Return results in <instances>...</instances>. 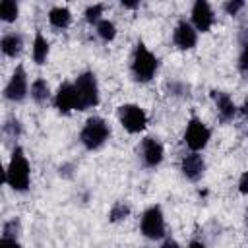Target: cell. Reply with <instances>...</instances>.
Returning a JSON list of instances; mask_svg holds the SVG:
<instances>
[{
    "instance_id": "1",
    "label": "cell",
    "mask_w": 248,
    "mask_h": 248,
    "mask_svg": "<svg viewBox=\"0 0 248 248\" xmlns=\"http://www.w3.org/2000/svg\"><path fill=\"white\" fill-rule=\"evenodd\" d=\"M4 182L16 192H25L29 188L31 169H29V161L23 153V147H19V145H16L12 151L10 163L4 170Z\"/></svg>"
},
{
    "instance_id": "2",
    "label": "cell",
    "mask_w": 248,
    "mask_h": 248,
    "mask_svg": "<svg viewBox=\"0 0 248 248\" xmlns=\"http://www.w3.org/2000/svg\"><path fill=\"white\" fill-rule=\"evenodd\" d=\"M157 68H159V60L157 56L140 41L134 48V54H132V62H130V70H132V76L136 81H141V83H147L155 78L157 74Z\"/></svg>"
},
{
    "instance_id": "3",
    "label": "cell",
    "mask_w": 248,
    "mask_h": 248,
    "mask_svg": "<svg viewBox=\"0 0 248 248\" xmlns=\"http://www.w3.org/2000/svg\"><path fill=\"white\" fill-rule=\"evenodd\" d=\"M108 138H110V126L101 116H89L83 124L81 132H79V141L89 151L103 147Z\"/></svg>"
},
{
    "instance_id": "4",
    "label": "cell",
    "mask_w": 248,
    "mask_h": 248,
    "mask_svg": "<svg viewBox=\"0 0 248 248\" xmlns=\"http://www.w3.org/2000/svg\"><path fill=\"white\" fill-rule=\"evenodd\" d=\"M74 85L79 99V110H87L99 105V83L93 72H81L76 78Z\"/></svg>"
},
{
    "instance_id": "5",
    "label": "cell",
    "mask_w": 248,
    "mask_h": 248,
    "mask_svg": "<svg viewBox=\"0 0 248 248\" xmlns=\"http://www.w3.org/2000/svg\"><path fill=\"white\" fill-rule=\"evenodd\" d=\"M209 140H211V130L205 126L203 120H200L198 116H192L184 130V143L188 145V149L194 153H200L209 143Z\"/></svg>"
},
{
    "instance_id": "6",
    "label": "cell",
    "mask_w": 248,
    "mask_h": 248,
    "mask_svg": "<svg viewBox=\"0 0 248 248\" xmlns=\"http://www.w3.org/2000/svg\"><path fill=\"white\" fill-rule=\"evenodd\" d=\"M140 229H141V234L145 238H149V240L163 238L165 236V215H163V209L159 205H149L141 213Z\"/></svg>"
},
{
    "instance_id": "7",
    "label": "cell",
    "mask_w": 248,
    "mask_h": 248,
    "mask_svg": "<svg viewBox=\"0 0 248 248\" xmlns=\"http://www.w3.org/2000/svg\"><path fill=\"white\" fill-rule=\"evenodd\" d=\"M118 120L122 124V128L130 134H140L147 126L145 110L140 105H134V103H126V105L118 107Z\"/></svg>"
},
{
    "instance_id": "8",
    "label": "cell",
    "mask_w": 248,
    "mask_h": 248,
    "mask_svg": "<svg viewBox=\"0 0 248 248\" xmlns=\"http://www.w3.org/2000/svg\"><path fill=\"white\" fill-rule=\"evenodd\" d=\"M29 95V81H27V72L25 68L19 64L14 74L10 76L6 87H4V97L12 103H21L25 97Z\"/></svg>"
},
{
    "instance_id": "9",
    "label": "cell",
    "mask_w": 248,
    "mask_h": 248,
    "mask_svg": "<svg viewBox=\"0 0 248 248\" xmlns=\"http://www.w3.org/2000/svg\"><path fill=\"white\" fill-rule=\"evenodd\" d=\"M138 155H140L143 167L155 169V167L161 165V161H163V157H165V149H163V143H161L157 138L147 136V138H143V140L140 141V145H138Z\"/></svg>"
},
{
    "instance_id": "10",
    "label": "cell",
    "mask_w": 248,
    "mask_h": 248,
    "mask_svg": "<svg viewBox=\"0 0 248 248\" xmlns=\"http://www.w3.org/2000/svg\"><path fill=\"white\" fill-rule=\"evenodd\" d=\"M54 107L64 114H68L72 110H79V99H78V91H76L74 83L64 81L58 85V89L54 93Z\"/></svg>"
},
{
    "instance_id": "11",
    "label": "cell",
    "mask_w": 248,
    "mask_h": 248,
    "mask_svg": "<svg viewBox=\"0 0 248 248\" xmlns=\"http://www.w3.org/2000/svg\"><path fill=\"white\" fill-rule=\"evenodd\" d=\"M190 16H192L190 23L194 25V29L198 33H207L215 23V14H213L209 2H205V0H196Z\"/></svg>"
},
{
    "instance_id": "12",
    "label": "cell",
    "mask_w": 248,
    "mask_h": 248,
    "mask_svg": "<svg viewBox=\"0 0 248 248\" xmlns=\"http://www.w3.org/2000/svg\"><path fill=\"white\" fill-rule=\"evenodd\" d=\"M172 41L180 50H192L198 45V31L186 19H180L172 31Z\"/></svg>"
},
{
    "instance_id": "13",
    "label": "cell",
    "mask_w": 248,
    "mask_h": 248,
    "mask_svg": "<svg viewBox=\"0 0 248 248\" xmlns=\"http://www.w3.org/2000/svg\"><path fill=\"white\" fill-rule=\"evenodd\" d=\"M180 172L184 178L196 182L205 174V159L202 153H188L186 157H182L180 161Z\"/></svg>"
},
{
    "instance_id": "14",
    "label": "cell",
    "mask_w": 248,
    "mask_h": 248,
    "mask_svg": "<svg viewBox=\"0 0 248 248\" xmlns=\"http://www.w3.org/2000/svg\"><path fill=\"white\" fill-rule=\"evenodd\" d=\"M211 97L215 101V107H217V112H219V118L223 122H231L234 116H236V105L234 101L231 99L229 93L225 91H211Z\"/></svg>"
},
{
    "instance_id": "15",
    "label": "cell",
    "mask_w": 248,
    "mask_h": 248,
    "mask_svg": "<svg viewBox=\"0 0 248 248\" xmlns=\"http://www.w3.org/2000/svg\"><path fill=\"white\" fill-rule=\"evenodd\" d=\"M48 52H50V45H48L46 37L41 31H37L35 33V39H33V46H31L33 62L39 64V66H43L46 62V58H48Z\"/></svg>"
},
{
    "instance_id": "16",
    "label": "cell",
    "mask_w": 248,
    "mask_h": 248,
    "mask_svg": "<svg viewBox=\"0 0 248 248\" xmlns=\"http://www.w3.org/2000/svg\"><path fill=\"white\" fill-rule=\"evenodd\" d=\"M0 48H2V52L6 56L16 58L23 48V37L19 33H6L2 37V41H0Z\"/></svg>"
},
{
    "instance_id": "17",
    "label": "cell",
    "mask_w": 248,
    "mask_h": 248,
    "mask_svg": "<svg viewBox=\"0 0 248 248\" xmlns=\"http://www.w3.org/2000/svg\"><path fill=\"white\" fill-rule=\"evenodd\" d=\"M48 23L56 29H66L72 23V12L66 6H54L48 12Z\"/></svg>"
},
{
    "instance_id": "18",
    "label": "cell",
    "mask_w": 248,
    "mask_h": 248,
    "mask_svg": "<svg viewBox=\"0 0 248 248\" xmlns=\"http://www.w3.org/2000/svg\"><path fill=\"white\" fill-rule=\"evenodd\" d=\"M29 95H31V99L35 101V103H45V101H48V97H50V87H48V81L45 79V78H37L33 83H31V89H29Z\"/></svg>"
},
{
    "instance_id": "19",
    "label": "cell",
    "mask_w": 248,
    "mask_h": 248,
    "mask_svg": "<svg viewBox=\"0 0 248 248\" xmlns=\"http://www.w3.org/2000/svg\"><path fill=\"white\" fill-rule=\"evenodd\" d=\"M95 29H97V37L103 41V43H110V41H114V37H116V25L110 21V19H101L97 25H95Z\"/></svg>"
},
{
    "instance_id": "20",
    "label": "cell",
    "mask_w": 248,
    "mask_h": 248,
    "mask_svg": "<svg viewBox=\"0 0 248 248\" xmlns=\"http://www.w3.org/2000/svg\"><path fill=\"white\" fill-rule=\"evenodd\" d=\"M17 16H19V6H17V2H14V0H2V2H0V19H2V21L12 23V21L17 19Z\"/></svg>"
},
{
    "instance_id": "21",
    "label": "cell",
    "mask_w": 248,
    "mask_h": 248,
    "mask_svg": "<svg viewBox=\"0 0 248 248\" xmlns=\"http://www.w3.org/2000/svg\"><path fill=\"white\" fill-rule=\"evenodd\" d=\"M128 215H130V205L126 202H114L110 211H108V221L118 223V221H124Z\"/></svg>"
},
{
    "instance_id": "22",
    "label": "cell",
    "mask_w": 248,
    "mask_h": 248,
    "mask_svg": "<svg viewBox=\"0 0 248 248\" xmlns=\"http://www.w3.org/2000/svg\"><path fill=\"white\" fill-rule=\"evenodd\" d=\"M2 134H4L6 140H17L21 136V124H19V120L14 118V116L8 118L4 122V126H2Z\"/></svg>"
},
{
    "instance_id": "23",
    "label": "cell",
    "mask_w": 248,
    "mask_h": 248,
    "mask_svg": "<svg viewBox=\"0 0 248 248\" xmlns=\"http://www.w3.org/2000/svg\"><path fill=\"white\" fill-rule=\"evenodd\" d=\"M103 12H105V4H91V6H87V8H85L83 17H85V21H87V23H91V25L95 23V25H97V23L103 19V17H101V16H103Z\"/></svg>"
},
{
    "instance_id": "24",
    "label": "cell",
    "mask_w": 248,
    "mask_h": 248,
    "mask_svg": "<svg viewBox=\"0 0 248 248\" xmlns=\"http://www.w3.org/2000/svg\"><path fill=\"white\" fill-rule=\"evenodd\" d=\"M19 231H21L19 219L14 217V219H10V221L4 223V227H2V238H14V240H17Z\"/></svg>"
},
{
    "instance_id": "25",
    "label": "cell",
    "mask_w": 248,
    "mask_h": 248,
    "mask_svg": "<svg viewBox=\"0 0 248 248\" xmlns=\"http://www.w3.org/2000/svg\"><path fill=\"white\" fill-rule=\"evenodd\" d=\"M244 6H246V4H244L242 0H227V2L223 4V10H225L227 16H236Z\"/></svg>"
},
{
    "instance_id": "26",
    "label": "cell",
    "mask_w": 248,
    "mask_h": 248,
    "mask_svg": "<svg viewBox=\"0 0 248 248\" xmlns=\"http://www.w3.org/2000/svg\"><path fill=\"white\" fill-rule=\"evenodd\" d=\"M236 66H238L240 74L248 76V43L242 45V50H240V54H238V62H236Z\"/></svg>"
},
{
    "instance_id": "27",
    "label": "cell",
    "mask_w": 248,
    "mask_h": 248,
    "mask_svg": "<svg viewBox=\"0 0 248 248\" xmlns=\"http://www.w3.org/2000/svg\"><path fill=\"white\" fill-rule=\"evenodd\" d=\"M238 192L244 194V196L248 194V170L240 174V180H238Z\"/></svg>"
},
{
    "instance_id": "28",
    "label": "cell",
    "mask_w": 248,
    "mask_h": 248,
    "mask_svg": "<svg viewBox=\"0 0 248 248\" xmlns=\"http://www.w3.org/2000/svg\"><path fill=\"white\" fill-rule=\"evenodd\" d=\"M0 248H21V244L14 238H2L0 240Z\"/></svg>"
},
{
    "instance_id": "29",
    "label": "cell",
    "mask_w": 248,
    "mask_h": 248,
    "mask_svg": "<svg viewBox=\"0 0 248 248\" xmlns=\"http://www.w3.org/2000/svg\"><path fill=\"white\" fill-rule=\"evenodd\" d=\"M161 248H180V244L174 238H165L163 244H161Z\"/></svg>"
},
{
    "instance_id": "30",
    "label": "cell",
    "mask_w": 248,
    "mask_h": 248,
    "mask_svg": "<svg viewBox=\"0 0 248 248\" xmlns=\"http://www.w3.org/2000/svg\"><path fill=\"white\" fill-rule=\"evenodd\" d=\"M240 112H242V116L248 120V97L244 99V103H242V107H240Z\"/></svg>"
},
{
    "instance_id": "31",
    "label": "cell",
    "mask_w": 248,
    "mask_h": 248,
    "mask_svg": "<svg viewBox=\"0 0 248 248\" xmlns=\"http://www.w3.org/2000/svg\"><path fill=\"white\" fill-rule=\"evenodd\" d=\"M188 248H205V244H203L202 240H192V242L188 244Z\"/></svg>"
},
{
    "instance_id": "32",
    "label": "cell",
    "mask_w": 248,
    "mask_h": 248,
    "mask_svg": "<svg viewBox=\"0 0 248 248\" xmlns=\"http://www.w3.org/2000/svg\"><path fill=\"white\" fill-rule=\"evenodd\" d=\"M122 6H124V8L134 10V8H140V2H124V0H122Z\"/></svg>"
}]
</instances>
